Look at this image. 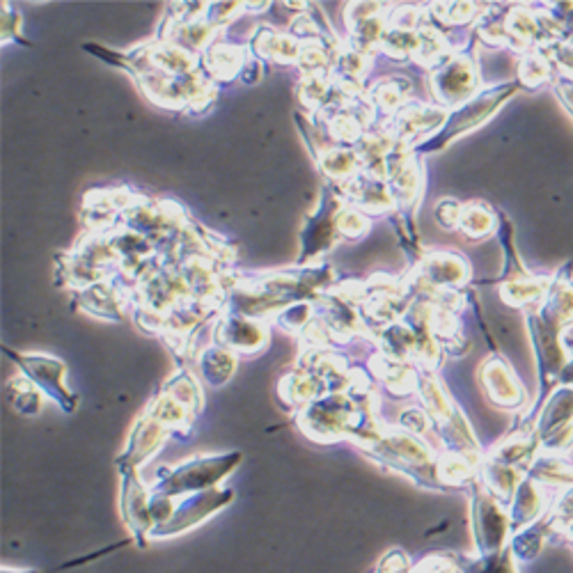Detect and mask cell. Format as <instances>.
<instances>
[{
	"mask_svg": "<svg viewBox=\"0 0 573 573\" xmlns=\"http://www.w3.org/2000/svg\"><path fill=\"white\" fill-rule=\"evenodd\" d=\"M548 498L544 496L541 484L525 477L521 479L519 489L514 493L512 502V512H510V523H512V533L523 531V527L533 525L546 510H548Z\"/></svg>",
	"mask_w": 573,
	"mask_h": 573,
	"instance_id": "obj_6",
	"label": "cell"
},
{
	"mask_svg": "<svg viewBox=\"0 0 573 573\" xmlns=\"http://www.w3.org/2000/svg\"><path fill=\"white\" fill-rule=\"evenodd\" d=\"M239 452L191 459L188 464H182L172 471H161L157 484H154V493H157V498L170 500L174 496L209 491V487H214V484L230 475L234 466H239Z\"/></svg>",
	"mask_w": 573,
	"mask_h": 573,
	"instance_id": "obj_1",
	"label": "cell"
},
{
	"mask_svg": "<svg viewBox=\"0 0 573 573\" xmlns=\"http://www.w3.org/2000/svg\"><path fill=\"white\" fill-rule=\"evenodd\" d=\"M516 93V83H504V85H498V87H491V90L477 95L475 99H471L466 106H461L456 113H452V118L448 120L443 134L436 136L431 143H429V151L431 149H440L446 147V143H450L454 136H461L466 134V131L475 129L477 124H481L484 120H489L491 113H496V108L504 101L510 99L512 95Z\"/></svg>",
	"mask_w": 573,
	"mask_h": 573,
	"instance_id": "obj_4",
	"label": "cell"
},
{
	"mask_svg": "<svg viewBox=\"0 0 573 573\" xmlns=\"http://www.w3.org/2000/svg\"><path fill=\"white\" fill-rule=\"evenodd\" d=\"M473 533L479 558L502 553L512 533L510 516L502 512L498 498L484 489H477L473 496Z\"/></svg>",
	"mask_w": 573,
	"mask_h": 573,
	"instance_id": "obj_2",
	"label": "cell"
},
{
	"mask_svg": "<svg viewBox=\"0 0 573 573\" xmlns=\"http://www.w3.org/2000/svg\"><path fill=\"white\" fill-rule=\"evenodd\" d=\"M122 519L134 533L136 544L145 546L154 531V516L147 491L134 468H122Z\"/></svg>",
	"mask_w": 573,
	"mask_h": 573,
	"instance_id": "obj_5",
	"label": "cell"
},
{
	"mask_svg": "<svg viewBox=\"0 0 573 573\" xmlns=\"http://www.w3.org/2000/svg\"><path fill=\"white\" fill-rule=\"evenodd\" d=\"M230 502H232V491L209 489L203 493H195V496L186 498L182 504L174 507L170 516L154 527L151 539H166V537H174V535H182L186 531H193L195 525H200L214 512L223 510V507Z\"/></svg>",
	"mask_w": 573,
	"mask_h": 573,
	"instance_id": "obj_3",
	"label": "cell"
},
{
	"mask_svg": "<svg viewBox=\"0 0 573 573\" xmlns=\"http://www.w3.org/2000/svg\"><path fill=\"white\" fill-rule=\"evenodd\" d=\"M558 95H560V99L564 101L569 113L573 115V81H562V83H558Z\"/></svg>",
	"mask_w": 573,
	"mask_h": 573,
	"instance_id": "obj_13",
	"label": "cell"
},
{
	"mask_svg": "<svg viewBox=\"0 0 573 573\" xmlns=\"http://www.w3.org/2000/svg\"><path fill=\"white\" fill-rule=\"evenodd\" d=\"M464 573H516L514 569V556L510 548H504L498 556L479 558V560H464L461 566Z\"/></svg>",
	"mask_w": 573,
	"mask_h": 573,
	"instance_id": "obj_10",
	"label": "cell"
},
{
	"mask_svg": "<svg viewBox=\"0 0 573 573\" xmlns=\"http://www.w3.org/2000/svg\"><path fill=\"white\" fill-rule=\"evenodd\" d=\"M550 72H553V64L541 53H531L525 56L521 64V81L531 87H537L550 78Z\"/></svg>",
	"mask_w": 573,
	"mask_h": 573,
	"instance_id": "obj_11",
	"label": "cell"
},
{
	"mask_svg": "<svg viewBox=\"0 0 573 573\" xmlns=\"http://www.w3.org/2000/svg\"><path fill=\"white\" fill-rule=\"evenodd\" d=\"M122 546H124V544H115V546H110V548H103V550H99V553L85 556V558H81V560L64 562V564L56 566L53 571H37V569H8V566H3V571H0V573H56V571H64V569H74V566H78V564H85V562H93V560H97V558H101V556H106V553H110V550L122 548Z\"/></svg>",
	"mask_w": 573,
	"mask_h": 573,
	"instance_id": "obj_12",
	"label": "cell"
},
{
	"mask_svg": "<svg viewBox=\"0 0 573 573\" xmlns=\"http://www.w3.org/2000/svg\"><path fill=\"white\" fill-rule=\"evenodd\" d=\"M560 381L564 383V388H573V358L566 361L564 369L560 371Z\"/></svg>",
	"mask_w": 573,
	"mask_h": 573,
	"instance_id": "obj_14",
	"label": "cell"
},
{
	"mask_svg": "<svg viewBox=\"0 0 573 573\" xmlns=\"http://www.w3.org/2000/svg\"><path fill=\"white\" fill-rule=\"evenodd\" d=\"M489 367L484 369V386L491 400L504 409H514L523 402V390L519 381L512 377V371L507 369L502 363H487Z\"/></svg>",
	"mask_w": 573,
	"mask_h": 573,
	"instance_id": "obj_8",
	"label": "cell"
},
{
	"mask_svg": "<svg viewBox=\"0 0 573 573\" xmlns=\"http://www.w3.org/2000/svg\"><path fill=\"white\" fill-rule=\"evenodd\" d=\"M544 319L556 326L560 330H564L566 326L573 324V282L560 280L553 284V290L548 292V303L544 307Z\"/></svg>",
	"mask_w": 573,
	"mask_h": 573,
	"instance_id": "obj_9",
	"label": "cell"
},
{
	"mask_svg": "<svg viewBox=\"0 0 573 573\" xmlns=\"http://www.w3.org/2000/svg\"><path fill=\"white\" fill-rule=\"evenodd\" d=\"M475 70L471 64L459 58L452 64H448L446 70H440V74L436 76V95L443 99L446 103H454L459 99L468 97L473 90V83H475Z\"/></svg>",
	"mask_w": 573,
	"mask_h": 573,
	"instance_id": "obj_7",
	"label": "cell"
}]
</instances>
